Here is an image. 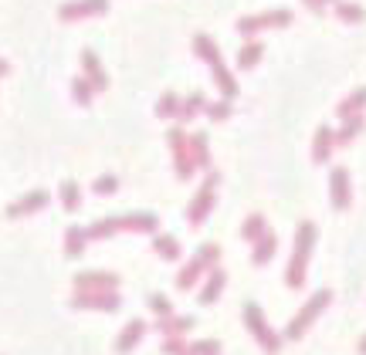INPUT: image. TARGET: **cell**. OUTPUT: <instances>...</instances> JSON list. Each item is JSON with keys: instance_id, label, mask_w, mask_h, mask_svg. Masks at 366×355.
I'll return each instance as SVG.
<instances>
[{"instance_id": "cell-9", "label": "cell", "mask_w": 366, "mask_h": 355, "mask_svg": "<svg viewBox=\"0 0 366 355\" xmlns=\"http://www.w3.org/2000/svg\"><path fill=\"white\" fill-rule=\"evenodd\" d=\"M109 10V0H68L58 7L61 21H85V17H99Z\"/></svg>"}, {"instance_id": "cell-31", "label": "cell", "mask_w": 366, "mask_h": 355, "mask_svg": "<svg viewBox=\"0 0 366 355\" xmlns=\"http://www.w3.org/2000/svg\"><path fill=\"white\" fill-rule=\"evenodd\" d=\"M156 116L160 118H176L180 116V95H176V92L160 95V102H156Z\"/></svg>"}, {"instance_id": "cell-17", "label": "cell", "mask_w": 366, "mask_h": 355, "mask_svg": "<svg viewBox=\"0 0 366 355\" xmlns=\"http://www.w3.org/2000/svg\"><path fill=\"white\" fill-rule=\"evenodd\" d=\"M332 149H336V129L319 125V132H316V139H312V159L323 166V162L332 159Z\"/></svg>"}, {"instance_id": "cell-36", "label": "cell", "mask_w": 366, "mask_h": 355, "mask_svg": "<svg viewBox=\"0 0 366 355\" xmlns=\"http://www.w3.org/2000/svg\"><path fill=\"white\" fill-rule=\"evenodd\" d=\"M92 190H95L99 197H112V193L119 190V176H112V173H105V176H99V180L92 183Z\"/></svg>"}, {"instance_id": "cell-32", "label": "cell", "mask_w": 366, "mask_h": 355, "mask_svg": "<svg viewBox=\"0 0 366 355\" xmlns=\"http://www.w3.org/2000/svg\"><path fill=\"white\" fill-rule=\"evenodd\" d=\"M61 206H65L68 213H75V210L81 206V186L79 183H72V180L61 183Z\"/></svg>"}, {"instance_id": "cell-30", "label": "cell", "mask_w": 366, "mask_h": 355, "mask_svg": "<svg viewBox=\"0 0 366 355\" xmlns=\"http://www.w3.org/2000/svg\"><path fill=\"white\" fill-rule=\"evenodd\" d=\"M85 244H88L85 227H68V230H65V254H68V257H79L81 250H85Z\"/></svg>"}, {"instance_id": "cell-41", "label": "cell", "mask_w": 366, "mask_h": 355, "mask_svg": "<svg viewBox=\"0 0 366 355\" xmlns=\"http://www.w3.org/2000/svg\"><path fill=\"white\" fill-rule=\"evenodd\" d=\"M7 75H10V65H7V61L0 58V78H7Z\"/></svg>"}, {"instance_id": "cell-24", "label": "cell", "mask_w": 366, "mask_h": 355, "mask_svg": "<svg viewBox=\"0 0 366 355\" xmlns=\"http://www.w3.org/2000/svg\"><path fill=\"white\" fill-rule=\"evenodd\" d=\"M194 51H197V58H201L203 65H217L221 61V47H217V41L210 38V34H197L194 38Z\"/></svg>"}, {"instance_id": "cell-3", "label": "cell", "mask_w": 366, "mask_h": 355, "mask_svg": "<svg viewBox=\"0 0 366 355\" xmlns=\"http://www.w3.org/2000/svg\"><path fill=\"white\" fill-rule=\"evenodd\" d=\"M329 301H332V291H325V288H323V291H316V294H312V298H309L298 312H295V318L288 321V328H285L282 338H292V342H295V338H302V335L316 325V318L329 308Z\"/></svg>"}, {"instance_id": "cell-2", "label": "cell", "mask_w": 366, "mask_h": 355, "mask_svg": "<svg viewBox=\"0 0 366 355\" xmlns=\"http://www.w3.org/2000/svg\"><path fill=\"white\" fill-rule=\"evenodd\" d=\"M244 325H247V332L254 335V342H258L268 355L282 352V335L268 325V318H265V312H261V305H254V301L244 305Z\"/></svg>"}, {"instance_id": "cell-25", "label": "cell", "mask_w": 366, "mask_h": 355, "mask_svg": "<svg viewBox=\"0 0 366 355\" xmlns=\"http://www.w3.org/2000/svg\"><path fill=\"white\" fill-rule=\"evenodd\" d=\"M261 58H265V44L251 38V41H247V44L241 47V51H238V68H241V72H247V68H254V65H258Z\"/></svg>"}, {"instance_id": "cell-16", "label": "cell", "mask_w": 366, "mask_h": 355, "mask_svg": "<svg viewBox=\"0 0 366 355\" xmlns=\"http://www.w3.org/2000/svg\"><path fill=\"white\" fill-rule=\"evenodd\" d=\"M224 284H227V275H224V268H210L207 271V281H203L201 288V305H214L217 298H221V291H224Z\"/></svg>"}, {"instance_id": "cell-18", "label": "cell", "mask_w": 366, "mask_h": 355, "mask_svg": "<svg viewBox=\"0 0 366 355\" xmlns=\"http://www.w3.org/2000/svg\"><path fill=\"white\" fill-rule=\"evenodd\" d=\"M197 321L194 315H166V318H156V328H160L166 338H183L190 328H194Z\"/></svg>"}, {"instance_id": "cell-6", "label": "cell", "mask_w": 366, "mask_h": 355, "mask_svg": "<svg viewBox=\"0 0 366 355\" xmlns=\"http://www.w3.org/2000/svg\"><path fill=\"white\" fill-rule=\"evenodd\" d=\"M170 149H173V169L180 180H190L197 173V162H194V153H190V132H183V125H173L170 132Z\"/></svg>"}, {"instance_id": "cell-42", "label": "cell", "mask_w": 366, "mask_h": 355, "mask_svg": "<svg viewBox=\"0 0 366 355\" xmlns=\"http://www.w3.org/2000/svg\"><path fill=\"white\" fill-rule=\"evenodd\" d=\"M360 352L366 355V335H363V338H360Z\"/></svg>"}, {"instance_id": "cell-19", "label": "cell", "mask_w": 366, "mask_h": 355, "mask_svg": "<svg viewBox=\"0 0 366 355\" xmlns=\"http://www.w3.org/2000/svg\"><path fill=\"white\" fill-rule=\"evenodd\" d=\"M275 250H278V237L272 234V230H265V234L254 240V250H251V264L254 268H265L272 257H275Z\"/></svg>"}, {"instance_id": "cell-34", "label": "cell", "mask_w": 366, "mask_h": 355, "mask_svg": "<svg viewBox=\"0 0 366 355\" xmlns=\"http://www.w3.org/2000/svg\"><path fill=\"white\" fill-rule=\"evenodd\" d=\"M72 95H75V102H79L81 109H88V105H92V98H95V88L88 85L85 75H81V78L72 81Z\"/></svg>"}, {"instance_id": "cell-7", "label": "cell", "mask_w": 366, "mask_h": 355, "mask_svg": "<svg viewBox=\"0 0 366 355\" xmlns=\"http://www.w3.org/2000/svg\"><path fill=\"white\" fill-rule=\"evenodd\" d=\"M214 203H217V173H207V180L201 183L197 197L190 200V206H187V217H190V224H194V227H201L203 220L210 217Z\"/></svg>"}, {"instance_id": "cell-22", "label": "cell", "mask_w": 366, "mask_h": 355, "mask_svg": "<svg viewBox=\"0 0 366 355\" xmlns=\"http://www.w3.org/2000/svg\"><path fill=\"white\" fill-rule=\"evenodd\" d=\"M366 129V116H349L343 118V125L336 129V146H346V142H353L360 132Z\"/></svg>"}, {"instance_id": "cell-38", "label": "cell", "mask_w": 366, "mask_h": 355, "mask_svg": "<svg viewBox=\"0 0 366 355\" xmlns=\"http://www.w3.org/2000/svg\"><path fill=\"white\" fill-rule=\"evenodd\" d=\"M190 355H221V342L217 338H201L190 345Z\"/></svg>"}, {"instance_id": "cell-10", "label": "cell", "mask_w": 366, "mask_h": 355, "mask_svg": "<svg viewBox=\"0 0 366 355\" xmlns=\"http://www.w3.org/2000/svg\"><path fill=\"white\" fill-rule=\"evenodd\" d=\"M75 291H119V277L112 271H81L75 275Z\"/></svg>"}, {"instance_id": "cell-1", "label": "cell", "mask_w": 366, "mask_h": 355, "mask_svg": "<svg viewBox=\"0 0 366 355\" xmlns=\"http://www.w3.org/2000/svg\"><path fill=\"white\" fill-rule=\"evenodd\" d=\"M312 247H316V224H312V220H302V224H298V230H295V244H292L288 271H285V284H288V288H295V291L305 284V271H309Z\"/></svg>"}, {"instance_id": "cell-20", "label": "cell", "mask_w": 366, "mask_h": 355, "mask_svg": "<svg viewBox=\"0 0 366 355\" xmlns=\"http://www.w3.org/2000/svg\"><path fill=\"white\" fill-rule=\"evenodd\" d=\"M210 75H214V85L221 88V95H224V98H234V95H238V81H234V72L224 65V58H221L217 65H210Z\"/></svg>"}, {"instance_id": "cell-8", "label": "cell", "mask_w": 366, "mask_h": 355, "mask_svg": "<svg viewBox=\"0 0 366 355\" xmlns=\"http://www.w3.org/2000/svg\"><path fill=\"white\" fill-rule=\"evenodd\" d=\"M72 305L75 308H92V312H119L122 298L119 291H75Z\"/></svg>"}, {"instance_id": "cell-29", "label": "cell", "mask_w": 366, "mask_h": 355, "mask_svg": "<svg viewBox=\"0 0 366 355\" xmlns=\"http://www.w3.org/2000/svg\"><path fill=\"white\" fill-rule=\"evenodd\" d=\"M88 240H105V237L119 234V217H105V220H95L92 227H85Z\"/></svg>"}, {"instance_id": "cell-40", "label": "cell", "mask_w": 366, "mask_h": 355, "mask_svg": "<svg viewBox=\"0 0 366 355\" xmlns=\"http://www.w3.org/2000/svg\"><path fill=\"white\" fill-rule=\"evenodd\" d=\"M305 7H309V10H323L325 3H323V0H305Z\"/></svg>"}, {"instance_id": "cell-4", "label": "cell", "mask_w": 366, "mask_h": 355, "mask_svg": "<svg viewBox=\"0 0 366 355\" xmlns=\"http://www.w3.org/2000/svg\"><path fill=\"white\" fill-rule=\"evenodd\" d=\"M217 261H221V247H217V244H203L201 250L183 264V271L176 275V288H180V291H190L210 268H217Z\"/></svg>"}, {"instance_id": "cell-11", "label": "cell", "mask_w": 366, "mask_h": 355, "mask_svg": "<svg viewBox=\"0 0 366 355\" xmlns=\"http://www.w3.org/2000/svg\"><path fill=\"white\" fill-rule=\"evenodd\" d=\"M44 206H48V190H31V193H24L21 200H14L7 206V217L10 220H21V217H31V213H38Z\"/></svg>"}, {"instance_id": "cell-21", "label": "cell", "mask_w": 366, "mask_h": 355, "mask_svg": "<svg viewBox=\"0 0 366 355\" xmlns=\"http://www.w3.org/2000/svg\"><path fill=\"white\" fill-rule=\"evenodd\" d=\"M203 109H207V98H203L201 92H190V95L180 98V116H176V122H190V118L203 116Z\"/></svg>"}, {"instance_id": "cell-27", "label": "cell", "mask_w": 366, "mask_h": 355, "mask_svg": "<svg viewBox=\"0 0 366 355\" xmlns=\"http://www.w3.org/2000/svg\"><path fill=\"white\" fill-rule=\"evenodd\" d=\"M190 153H194L197 169H210V146H207L203 132H190Z\"/></svg>"}, {"instance_id": "cell-26", "label": "cell", "mask_w": 366, "mask_h": 355, "mask_svg": "<svg viewBox=\"0 0 366 355\" xmlns=\"http://www.w3.org/2000/svg\"><path fill=\"white\" fill-rule=\"evenodd\" d=\"M336 17H339L343 24H363L366 10L360 3H353V0H336Z\"/></svg>"}, {"instance_id": "cell-12", "label": "cell", "mask_w": 366, "mask_h": 355, "mask_svg": "<svg viewBox=\"0 0 366 355\" xmlns=\"http://www.w3.org/2000/svg\"><path fill=\"white\" fill-rule=\"evenodd\" d=\"M81 75L88 78V85H92L95 92H105V88H109V75H105V68H102V61H99V54H95L92 47L81 51Z\"/></svg>"}, {"instance_id": "cell-23", "label": "cell", "mask_w": 366, "mask_h": 355, "mask_svg": "<svg viewBox=\"0 0 366 355\" xmlns=\"http://www.w3.org/2000/svg\"><path fill=\"white\" fill-rule=\"evenodd\" d=\"M363 109H366V85H363V88H356L353 95H346V98L339 102V109H336V116H339V118L363 116Z\"/></svg>"}, {"instance_id": "cell-33", "label": "cell", "mask_w": 366, "mask_h": 355, "mask_svg": "<svg viewBox=\"0 0 366 355\" xmlns=\"http://www.w3.org/2000/svg\"><path fill=\"white\" fill-rule=\"evenodd\" d=\"M265 230H268V227H265V217H261V213H251V217L244 220L241 237L247 240V244H254V240H258V237L265 234Z\"/></svg>"}, {"instance_id": "cell-43", "label": "cell", "mask_w": 366, "mask_h": 355, "mask_svg": "<svg viewBox=\"0 0 366 355\" xmlns=\"http://www.w3.org/2000/svg\"><path fill=\"white\" fill-rule=\"evenodd\" d=\"M323 3H336V0H323Z\"/></svg>"}, {"instance_id": "cell-35", "label": "cell", "mask_w": 366, "mask_h": 355, "mask_svg": "<svg viewBox=\"0 0 366 355\" xmlns=\"http://www.w3.org/2000/svg\"><path fill=\"white\" fill-rule=\"evenodd\" d=\"M146 305H150V312H153L156 318L173 315V301H170L166 294H150V298H146Z\"/></svg>"}, {"instance_id": "cell-15", "label": "cell", "mask_w": 366, "mask_h": 355, "mask_svg": "<svg viewBox=\"0 0 366 355\" xmlns=\"http://www.w3.org/2000/svg\"><path fill=\"white\" fill-rule=\"evenodd\" d=\"M143 335H146V321L143 318H132L119 332V338H116V352H132L143 342Z\"/></svg>"}, {"instance_id": "cell-28", "label": "cell", "mask_w": 366, "mask_h": 355, "mask_svg": "<svg viewBox=\"0 0 366 355\" xmlns=\"http://www.w3.org/2000/svg\"><path fill=\"white\" fill-rule=\"evenodd\" d=\"M153 250L160 254L163 261H176L180 257V244H176V237L170 234H153Z\"/></svg>"}, {"instance_id": "cell-14", "label": "cell", "mask_w": 366, "mask_h": 355, "mask_svg": "<svg viewBox=\"0 0 366 355\" xmlns=\"http://www.w3.org/2000/svg\"><path fill=\"white\" fill-rule=\"evenodd\" d=\"M329 190H332V206H336V210H346V206H349L353 193H349V173H346V166H336V169H332Z\"/></svg>"}, {"instance_id": "cell-5", "label": "cell", "mask_w": 366, "mask_h": 355, "mask_svg": "<svg viewBox=\"0 0 366 355\" xmlns=\"http://www.w3.org/2000/svg\"><path fill=\"white\" fill-rule=\"evenodd\" d=\"M272 28H292V10H285V7H272V10L247 14V17L238 21V34H244V38H254V34L272 31Z\"/></svg>"}, {"instance_id": "cell-37", "label": "cell", "mask_w": 366, "mask_h": 355, "mask_svg": "<svg viewBox=\"0 0 366 355\" xmlns=\"http://www.w3.org/2000/svg\"><path fill=\"white\" fill-rule=\"evenodd\" d=\"M203 116H210L214 122H224V118H231V98H221V102H207Z\"/></svg>"}, {"instance_id": "cell-13", "label": "cell", "mask_w": 366, "mask_h": 355, "mask_svg": "<svg viewBox=\"0 0 366 355\" xmlns=\"http://www.w3.org/2000/svg\"><path fill=\"white\" fill-rule=\"evenodd\" d=\"M119 230H132V234H156L160 230V217L156 213H122L119 217Z\"/></svg>"}, {"instance_id": "cell-39", "label": "cell", "mask_w": 366, "mask_h": 355, "mask_svg": "<svg viewBox=\"0 0 366 355\" xmlns=\"http://www.w3.org/2000/svg\"><path fill=\"white\" fill-rule=\"evenodd\" d=\"M163 352L166 355H190V345L183 338H163Z\"/></svg>"}]
</instances>
